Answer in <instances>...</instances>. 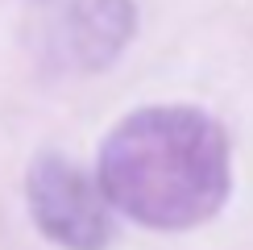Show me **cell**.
I'll return each instance as SVG.
<instances>
[{"label": "cell", "instance_id": "1", "mask_svg": "<svg viewBox=\"0 0 253 250\" xmlns=\"http://www.w3.org/2000/svg\"><path fill=\"white\" fill-rule=\"evenodd\" d=\"M228 133L187 104L129 113L100 150L104 200L150 229L208 221L228 200Z\"/></svg>", "mask_w": 253, "mask_h": 250}, {"label": "cell", "instance_id": "2", "mask_svg": "<svg viewBox=\"0 0 253 250\" xmlns=\"http://www.w3.org/2000/svg\"><path fill=\"white\" fill-rule=\"evenodd\" d=\"M29 213L38 229L67 250H104L112 238V204L79 163L38 154L25 180Z\"/></svg>", "mask_w": 253, "mask_h": 250}, {"label": "cell", "instance_id": "3", "mask_svg": "<svg viewBox=\"0 0 253 250\" xmlns=\"http://www.w3.org/2000/svg\"><path fill=\"white\" fill-rule=\"evenodd\" d=\"M133 34L129 0H71L67 8V50L79 67L96 71L117 59Z\"/></svg>", "mask_w": 253, "mask_h": 250}]
</instances>
